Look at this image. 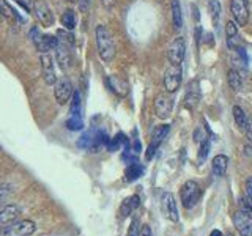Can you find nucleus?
I'll return each instance as SVG.
<instances>
[{
	"mask_svg": "<svg viewBox=\"0 0 252 236\" xmlns=\"http://www.w3.org/2000/svg\"><path fill=\"white\" fill-rule=\"evenodd\" d=\"M94 35H96V49H98L101 60L102 61H112L115 57V43H114V38H112V33H110V30L106 26L99 24V26H96Z\"/></svg>",
	"mask_w": 252,
	"mask_h": 236,
	"instance_id": "obj_1",
	"label": "nucleus"
},
{
	"mask_svg": "<svg viewBox=\"0 0 252 236\" xmlns=\"http://www.w3.org/2000/svg\"><path fill=\"white\" fill-rule=\"evenodd\" d=\"M47 39H49L51 49H54L55 52V60H57L59 66L63 71H66L71 65V46L63 43L59 36H54V35H47Z\"/></svg>",
	"mask_w": 252,
	"mask_h": 236,
	"instance_id": "obj_2",
	"label": "nucleus"
},
{
	"mask_svg": "<svg viewBox=\"0 0 252 236\" xmlns=\"http://www.w3.org/2000/svg\"><path fill=\"white\" fill-rule=\"evenodd\" d=\"M180 197H181V203H183V206L186 209L194 208L200 199V186L192 179L186 181L180 189Z\"/></svg>",
	"mask_w": 252,
	"mask_h": 236,
	"instance_id": "obj_3",
	"label": "nucleus"
},
{
	"mask_svg": "<svg viewBox=\"0 0 252 236\" xmlns=\"http://www.w3.org/2000/svg\"><path fill=\"white\" fill-rule=\"evenodd\" d=\"M36 232L33 220H14L3 227L2 233L6 236H32Z\"/></svg>",
	"mask_w": 252,
	"mask_h": 236,
	"instance_id": "obj_4",
	"label": "nucleus"
},
{
	"mask_svg": "<svg viewBox=\"0 0 252 236\" xmlns=\"http://www.w3.org/2000/svg\"><path fill=\"white\" fill-rule=\"evenodd\" d=\"M230 13L236 26L244 27L249 22V2L248 0H230Z\"/></svg>",
	"mask_w": 252,
	"mask_h": 236,
	"instance_id": "obj_5",
	"label": "nucleus"
},
{
	"mask_svg": "<svg viewBox=\"0 0 252 236\" xmlns=\"http://www.w3.org/2000/svg\"><path fill=\"white\" fill-rule=\"evenodd\" d=\"M185 55H186V41L183 36H177L167 51L169 63L173 66H181V63L185 60Z\"/></svg>",
	"mask_w": 252,
	"mask_h": 236,
	"instance_id": "obj_6",
	"label": "nucleus"
},
{
	"mask_svg": "<svg viewBox=\"0 0 252 236\" xmlns=\"http://www.w3.org/2000/svg\"><path fill=\"white\" fill-rule=\"evenodd\" d=\"M153 107H155V114L158 118H161V120H167L173 112V99L169 96V94L161 93L155 98Z\"/></svg>",
	"mask_w": 252,
	"mask_h": 236,
	"instance_id": "obj_7",
	"label": "nucleus"
},
{
	"mask_svg": "<svg viewBox=\"0 0 252 236\" xmlns=\"http://www.w3.org/2000/svg\"><path fill=\"white\" fill-rule=\"evenodd\" d=\"M54 85H55V90H54L55 99H57V102L60 106L66 104V102L71 99V96H73V91H74L73 84H71V81L66 76H63Z\"/></svg>",
	"mask_w": 252,
	"mask_h": 236,
	"instance_id": "obj_8",
	"label": "nucleus"
},
{
	"mask_svg": "<svg viewBox=\"0 0 252 236\" xmlns=\"http://www.w3.org/2000/svg\"><path fill=\"white\" fill-rule=\"evenodd\" d=\"M200 85H199V81L194 79L188 84L186 87V93H185V98H183V104L188 110H194L197 106H199L200 102Z\"/></svg>",
	"mask_w": 252,
	"mask_h": 236,
	"instance_id": "obj_9",
	"label": "nucleus"
},
{
	"mask_svg": "<svg viewBox=\"0 0 252 236\" xmlns=\"http://www.w3.org/2000/svg\"><path fill=\"white\" fill-rule=\"evenodd\" d=\"M181 66H173L170 65V68L165 71L164 74V87H165V91L167 93H175L180 87H181Z\"/></svg>",
	"mask_w": 252,
	"mask_h": 236,
	"instance_id": "obj_10",
	"label": "nucleus"
},
{
	"mask_svg": "<svg viewBox=\"0 0 252 236\" xmlns=\"http://www.w3.org/2000/svg\"><path fill=\"white\" fill-rule=\"evenodd\" d=\"M33 13L36 16V19L41 22L44 27L54 26V21H55L54 13H52L49 5H47L44 0H35V2H33Z\"/></svg>",
	"mask_w": 252,
	"mask_h": 236,
	"instance_id": "obj_11",
	"label": "nucleus"
},
{
	"mask_svg": "<svg viewBox=\"0 0 252 236\" xmlns=\"http://www.w3.org/2000/svg\"><path fill=\"white\" fill-rule=\"evenodd\" d=\"M233 224L240 236H252V214L238 209L233 214Z\"/></svg>",
	"mask_w": 252,
	"mask_h": 236,
	"instance_id": "obj_12",
	"label": "nucleus"
},
{
	"mask_svg": "<svg viewBox=\"0 0 252 236\" xmlns=\"http://www.w3.org/2000/svg\"><path fill=\"white\" fill-rule=\"evenodd\" d=\"M39 61H41V73L43 79L47 85H54L57 82V76H55V68H54V60L49 55V52L39 54Z\"/></svg>",
	"mask_w": 252,
	"mask_h": 236,
	"instance_id": "obj_13",
	"label": "nucleus"
},
{
	"mask_svg": "<svg viewBox=\"0 0 252 236\" xmlns=\"http://www.w3.org/2000/svg\"><path fill=\"white\" fill-rule=\"evenodd\" d=\"M161 209L164 212V216L167 217L172 222H178V208H177V202L173 199V195L170 192H162L161 195Z\"/></svg>",
	"mask_w": 252,
	"mask_h": 236,
	"instance_id": "obj_14",
	"label": "nucleus"
},
{
	"mask_svg": "<svg viewBox=\"0 0 252 236\" xmlns=\"http://www.w3.org/2000/svg\"><path fill=\"white\" fill-rule=\"evenodd\" d=\"M30 39H32V43L35 44L36 51L39 54L49 52L51 51V46H49V39H47V35L41 33V30H39L38 27H32L30 29Z\"/></svg>",
	"mask_w": 252,
	"mask_h": 236,
	"instance_id": "obj_15",
	"label": "nucleus"
},
{
	"mask_svg": "<svg viewBox=\"0 0 252 236\" xmlns=\"http://www.w3.org/2000/svg\"><path fill=\"white\" fill-rule=\"evenodd\" d=\"M106 84L107 87L110 88V91L115 93L117 96H126L129 91V85L128 82L125 81V79H122L120 76H109L106 79Z\"/></svg>",
	"mask_w": 252,
	"mask_h": 236,
	"instance_id": "obj_16",
	"label": "nucleus"
},
{
	"mask_svg": "<svg viewBox=\"0 0 252 236\" xmlns=\"http://www.w3.org/2000/svg\"><path fill=\"white\" fill-rule=\"evenodd\" d=\"M225 41H227V47L232 51H235L236 47L241 46L238 29H236V24L233 21H228L225 24Z\"/></svg>",
	"mask_w": 252,
	"mask_h": 236,
	"instance_id": "obj_17",
	"label": "nucleus"
},
{
	"mask_svg": "<svg viewBox=\"0 0 252 236\" xmlns=\"http://www.w3.org/2000/svg\"><path fill=\"white\" fill-rule=\"evenodd\" d=\"M21 214V209L14 205H5V206L0 209V225H8L14 222L18 216Z\"/></svg>",
	"mask_w": 252,
	"mask_h": 236,
	"instance_id": "obj_18",
	"label": "nucleus"
},
{
	"mask_svg": "<svg viewBox=\"0 0 252 236\" xmlns=\"http://www.w3.org/2000/svg\"><path fill=\"white\" fill-rule=\"evenodd\" d=\"M169 131H170V128H169L167 124L156 126L155 131H153V134H152V142H150L148 148H152V149H155V151H156V149L159 148V145L164 142V139L167 137Z\"/></svg>",
	"mask_w": 252,
	"mask_h": 236,
	"instance_id": "obj_19",
	"label": "nucleus"
},
{
	"mask_svg": "<svg viewBox=\"0 0 252 236\" xmlns=\"http://www.w3.org/2000/svg\"><path fill=\"white\" fill-rule=\"evenodd\" d=\"M227 167H228V157L225 154H218L213 157L211 161V170L216 177H224L227 173Z\"/></svg>",
	"mask_w": 252,
	"mask_h": 236,
	"instance_id": "obj_20",
	"label": "nucleus"
},
{
	"mask_svg": "<svg viewBox=\"0 0 252 236\" xmlns=\"http://www.w3.org/2000/svg\"><path fill=\"white\" fill-rule=\"evenodd\" d=\"M139 205H140V199H139V195H131L128 197L123 203H122V208H120V214L122 217H128L131 212L134 209H137L139 208Z\"/></svg>",
	"mask_w": 252,
	"mask_h": 236,
	"instance_id": "obj_21",
	"label": "nucleus"
},
{
	"mask_svg": "<svg viewBox=\"0 0 252 236\" xmlns=\"http://www.w3.org/2000/svg\"><path fill=\"white\" fill-rule=\"evenodd\" d=\"M144 165L142 164H139V162H131L128 167H126V172H125V178H126V181H136V179H139L142 175H144Z\"/></svg>",
	"mask_w": 252,
	"mask_h": 236,
	"instance_id": "obj_22",
	"label": "nucleus"
},
{
	"mask_svg": "<svg viewBox=\"0 0 252 236\" xmlns=\"http://www.w3.org/2000/svg\"><path fill=\"white\" fill-rule=\"evenodd\" d=\"M232 114H233V120H235V124L238 126V129L246 131L248 129V118H249L246 115V112H244L240 106H233Z\"/></svg>",
	"mask_w": 252,
	"mask_h": 236,
	"instance_id": "obj_23",
	"label": "nucleus"
},
{
	"mask_svg": "<svg viewBox=\"0 0 252 236\" xmlns=\"http://www.w3.org/2000/svg\"><path fill=\"white\" fill-rule=\"evenodd\" d=\"M170 6H172V22H173V27H175V30H180L181 27H183V13H181L180 0H172Z\"/></svg>",
	"mask_w": 252,
	"mask_h": 236,
	"instance_id": "obj_24",
	"label": "nucleus"
},
{
	"mask_svg": "<svg viewBox=\"0 0 252 236\" xmlns=\"http://www.w3.org/2000/svg\"><path fill=\"white\" fill-rule=\"evenodd\" d=\"M208 11H210V16H211L213 26L218 27L219 26L220 14H222V6H220L219 0H208Z\"/></svg>",
	"mask_w": 252,
	"mask_h": 236,
	"instance_id": "obj_25",
	"label": "nucleus"
},
{
	"mask_svg": "<svg viewBox=\"0 0 252 236\" xmlns=\"http://www.w3.org/2000/svg\"><path fill=\"white\" fill-rule=\"evenodd\" d=\"M81 112H82V96H81V91L76 90L73 91V96H71L69 114L71 117H81Z\"/></svg>",
	"mask_w": 252,
	"mask_h": 236,
	"instance_id": "obj_26",
	"label": "nucleus"
},
{
	"mask_svg": "<svg viewBox=\"0 0 252 236\" xmlns=\"http://www.w3.org/2000/svg\"><path fill=\"white\" fill-rule=\"evenodd\" d=\"M227 82H228V85H230V88L233 91H240L241 90L243 81H241V76L238 74V71H236V69H228L227 71Z\"/></svg>",
	"mask_w": 252,
	"mask_h": 236,
	"instance_id": "obj_27",
	"label": "nucleus"
},
{
	"mask_svg": "<svg viewBox=\"0 0 252 236\" xmlns=\"http://www.w3.org/2000/svg\"><path fill=\"white\" fill-rule=\"evenodd\" d=\"M62 26L65 27L66 30H73L76 27V16H74V11L73 10H66L65 13L62 14Z\"/></svg>",
	"mask_w": 252,
	"mask_h": 236,
	"instance_id": "obj_28",
	"label": "nucleus"
},
{
	"mask_svg": "<svg viewBox=\"0 0 252 236\" xmlns=\"http://www.w3.org/2000/svg\"><path fill=\"white\" fill-rule=\"evenodd\" d=\"M0 13H2V16H5L6 19H19L21 21L18 13H14V10L8 5L6 0H0Z\"/></svg>",
	"mask_w": 252,
	"mask_h": 236,
	"instance_id": "obj_29",
	"label": "nucleus"
},
{
	"mask_svg": "<svg viewBox=\"0 0 252 236\" xmlns=\"http://www.w3.org/2000/svg\"><path fill=\"white\" fill-rule=\"evenodd\" d=\"M211 148V142H210V137H207L203 142H200V148H199V164H203L205 161H207L208 157V151Z\"/></svg>",
	"mask_w": 252,
	"mask_h": 236,
	"instance_id": "obj_30",
	"label": "nucleus"
},
{
	"mask_svg": "<svg viewBox=\"0 0 252 236\" xmlns=\"http://www.w3.org/2000/svg\"><path fill=\"white\" fill-rule=\"evenodd\" d=\"M66 128L69 131H81L84 129V121L81 117H71L66 120Z\"/></svg>",
	"mask_w": 252,
	"mask_h": 236,
	"instance_id": "obj_31",
	"label": "nucleus"
},
{
	"mask_svg": "<svg viewBox=\"0 0 252 236\" xmlns=\"http://www.w3.org/2000/svg\"><path fill=\"white\" fill-rule=\"evenodd\" d=\"M92 142H93V134L92 132H85L84 136L77 140V147L82 148V149H90Z\"/></svg>",
	"mask_w": 252,
	"mask_h": 236,
	"instance_id": "obj_32",
	"label": "nucleus"
},
{
	"mask_svg": "<svg viewBox=\"0 0 252 236\" xmlns=\"http://www.w3.org/2000/svg\"><path fill=\"white\" fill-rule=\"evenodd\" d=\"M238 205H240V209L248 212V214H252V200L249 199L248 195H241L240 200H238Z\"/></svg>",
	"mask_w": 252,
	"mask_h": 236,
	"instance_id": "obj_33",
	"label": "nucleus"
},
{
	"mask_svg": "<svg viewBox=\"0 0 252 236\" xmlns=\"http://www.w3.org/2000/svg\"><path fill=\"white\" fill-rule=\"evenodd\" d=\"M128 236H140V225L137 219H132L129 230H128Z\"/></svg>",
	"mask_w": 252,
	"mask_h": 236,
	"instance_id": "obj_34",
	"label": "nucleus"
},
{
	"mask_svg": "<svg viewBox=\"0 0 252 236\" xmlns=\"http://www.w3.org/2000/svg\"><path fill=\"white\" fill-rule=\"evenodd\" d=\"M8 195H10V189H6V187H0V209H2L5 206V202L8 199Z\"/></svg>",
	"mask_w": 252,
	"mask_h": 236,
	"instance_id": "obj_35",
	"label": "nucleus"
},
{
	"mask_svg": "<svg viewBox=\"0 0 252 236\" xmlns=\"http://www.w3.org/2000/svg\"><path fill=\"white\" fill-rule=\"evenodd\" d=\"M16 2H18L26 11H30L32 8H33V2H32V0H16Z\"/></svg>",
	"mask_w": 252,
	"mask_h": 236,
	"instance_id": "obj_36",
	"label": "nucleus"
},
{
	"mask_svg": "<svg viewBox=\"0 0 252 236\" xmlns=\"http://www.w3.org/2000/svg\"><path fill=\"white\" fill-rule=\"evenodd\" d=\"M79 3V10H81L82 13H87L90 8V0H77Z\"/></svg>",
	"mask_w": 252,
	"mask_h": 236,
	"instance_id": "obj_37",
	"label": "nucleus"
},
{
	"mask_svg": "<svg viewBox=\"0 0 252 236\" xmlns=\"http://www.w3.org/2000/svg\"><path fill=\"white\" fill-rule=\"evenodd\" d=\"M246 195L252 200V177H249L246 179Z\"/></svg>",
	"mask_w": 252,
	"mask_h": 236,
	"instance_id": "obj_38",
	"label": "nucleus"
},
{
	"mask_svg": "<svg viewBox=\"0 0 252 236\" xmlns=\"http://www.w3.org/2000/svg\"><path fill=\"white\" fill-rule=\"evenodd\" d=\"M140 236H152V230H150L148 225H144V228H142V232H140Z\"/></svg>",
	"mask_w": 252,
	"mask_h": 236,
	"instance_id": "obj_39",
	"label": "nucleus"
},
{
	"mask_svg": "<svg viewBox=\"0 0 252 236\" xmlns=\"http://www.w3.org/2000/svg\"><path fill=\"white\" fill-rule=\"evenodd\" d=\"M248 134H249V136H251V139H252V117H249L248 118Z\"/></svg>",
	"mask_w": 252,
	"mask_h": 236,
	"instance_id": "obj_40",
	"label": "nucleus"
},
{
	"mask_svg": "<svg viewBox=\"0 0 252 236\" xmlns=\"http://www.w3.org/2000/svg\"><path fill=\"white\" fill-rule=\"evenodd\" d=\"M210 236H224V235H222V232H219V230H213L210 233Z\"/></svg>",
	"mask_w": 252,
	"mask_h": 236,
	"instance_id": "obj_41",
	"label": "nucleus"
},
{
	"mask_svg": "<svg viewBox=\"0 0 252 236\" xmlns=\"http://www.w3.org/2000/svg\"><path fill=\"white\" fill-rule=\"evenodd\" d=\"M68 2H77V0H68Z\"/></svg>",
	"mask_w": 252,
	"mask_h": 236,
	"instance_id": "obj_42",
	"label": "nucleus"
},
{
	"mask_svg": "<svg viewBox=\"0 0 252 236\" xmlns=\"http://www.w3.org/2000/svg\"><path fill=\"white\" fill-rule=\"evenodd\" d=\"M248 2H249V0H248Z\"/></svg>",
	"mask_w": 252,
	"mask_h": 236,
	"instance_id": "obj_43",
	"label": "nucleus"
}]
</instances>
